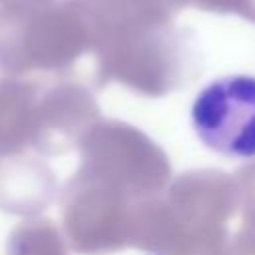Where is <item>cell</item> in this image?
<instances>
[{"label":"cell","instance_id":"cell-1","mask_svg":"<svg viewBox=\"0 0 255 255\" xmlns=\"http://www.w3.org/2000/svg\"><path fill=\"white\" fill-rule=\"evenodd\" d=\"M197 139L229 159L255 157V76L231 74L203 86L189 112Z\"/></svg>","mask_w":255,"mask_h":255},{"label":"cell","instance_id":"cell-2","mask_svg":"<svg viewBox=\"0 0 255 255\" xmlns=\"http://www.w3.org/2000/svg\"><path fill=\"white\" fill-rule=\"evenodd\" d=\"M12 2H48V0H0V4H12Z\"/></svg>","mask_w":255,"mask_h":255}]
</instances>
